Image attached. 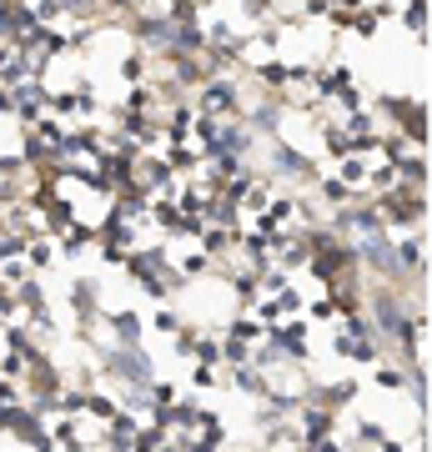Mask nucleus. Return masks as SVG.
Segmentation results:
<instances>
[{
    "label": "nucleus",
    "instance_id": "2",
    "mask_svg": "<svg viewBox=\"0 0 432 452\" xmlns=\"http://www.w3.org/2000/svg\"><path fill=\"white\" fill-rule=\"evenodd\" d=\"M276 10H282L276 0H242V15H251V20H272Z\"/></svg>",
    "mask_w": 432,
    "mask_h": 452
},
{
    "label": "nucleus",
    "instance_id": "3",
    "mask_svg": "<svg viewBox=\"0 0 432 452\" xmlns=\"http://www.w3.org/2000/svg\"><path fill=\"white\" fill-rule=\"evenodd\" d=\"M131 267H136V271H151V267H156V256H136ZM146 287H151V292H166V282H161V276H146Z\"/></svg>",
    "mask_w": 432,
    "mask_h": 452
},
{
    "label": "nucleus",
    "instance_id": "1",
    "mask_svg": "<svg viewBox=\"0 0 432 452\" xmlns=\"http://www.w3.org/2000/svg\"><path fill=\"white\" fill-rule=\"evenodd\" d=\"M121 81L126 85H146V56H126L121 60Z\"/></svg>",
    "mask_w": 432,
    "mask_h": 452
}]
</instances>
